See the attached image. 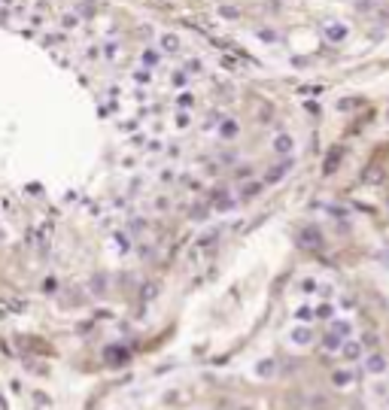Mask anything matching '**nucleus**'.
Instances as JSON below:
<instances>
[{"label": "nucleus", "mask_w": 389, "mask_h": 410, "mask_svg": "<svg viewBox=\"0 0 389 410\" xmlns=\"http://www.w3.org/2000/svg\"><path fill=\"white\" fill-rule=\"evenodd\" d=\"M292 341L304 346V343H310V331H307V328H298V331H292Z\"/></svg>", "instance_id": "nucleus-7"}, {"label": "nucleus", "mask_w": 389, "mask_h": 410, "mask_svg": "<svg viewBox=\"0 0 389 410\" xmlns=\"http://www.w3.org/2000/svg\"><path fill=\"white\" fill-rule=\"evenodd\" d=\"M274 149H277L280 155H289L292 149H295V140H292V137H286V134H280L277 140H274Z\"/></svg>", "instance_id": "nucleus-2"}, {"label": "nucleus", "mask_w": 389, "mask_h": 410, "mask_svg": "<svg viewBox=\"0 0 389 410\" xmlns=\"http://www.w3.org/2000/svg\"><path fill=\"white\" fill-rule=\"evenodd\" d=\"M280 176H286V164H283V167H277V171L271 173V176H268V182H274V179H280Z\"/></svg>", "instance_id": "nucleus-11"}, {"label": "nucleus", "mask_w": 389, "mask_h": 410, "mask_svg": "<svg viewBox=\"0 0 389 410\" xmlns=\"http://www.w3.org/2000/svg\"><path fill=\"white\" fill-rule=\"evenodd\" d=\"M162 49L164 52H176V49H180V40H176L173 34H164L162 36Z\"/></svg>", "instance_id": "nucleus-6"}, {"label": "nucleus", "mask_w": 389, "mask_h": 410, "mask_svg": "<svg viewBox=\"0 0 389 410\" xmlns=\"http://www.w3.org/2000/svg\"><path fill=\"white\" fill-rule=\"evenodd\" d=\"M298 240H301V246H320V231L316 228H304L301 234H298Z\"/></svg>", "instance_id": "nucleus-1"}, {"label": "nucleus", "mask_w": 389, "mask_h": 410, "mask_svg": "<svg viewBox=\"0 0 389 410\" xmlns=\"http://www.w3.org/2000/svg\"><path fill=\"white\" fill-rule=\"evenodd\" d=\"M334 25H338V22H328V25H325V34L331 36V40H344V36H347V28H334Z\"/></svg>", "instance_id": "nucleus-5"}, {"label": "nucleus", "mask_w": 389, "mask_h": 410, "mask_svg": "<svg viewBox=\"0 0 389 410\" xmlns=\"http://www.w3.org/2000/svg\"><path fill=\"white\" fill-rule=\"evenodd\" d=\"M341 155H344L341 149H331V155L325 158V167H323V173H334V164L341 161Z\"/></svg>", "instance_id": "nucleus-3"}, {"label": "nucleus", "mask_w": 389, "mask_h": 410, "mask_svg": "<svg viewBox=\"0 0 389 410\" xmlns=\"http://www.w3.org/2000/svg\"><path fill=\"white\" fill-rule=\"evenodd\" d=\"M259 374H274V362H261Z\"/></svg>", "instance_id": "nucleus-12"}, {"label": "nucleus", "mask_w": 389, "mask_h": 410, "mask_svg": "<svg viewBox=\"0 0 389 410\" xmlns=\"http://www.w3.org/2000/svg\"><path fill=\"white\" fill-rule=\"evenodd\" d=\"M356 352H359V343H347V346H344V356H347V359H353Z\"/></svg>", "instance_id": "nucleus-10"}, {"label": "nucleus", "mask_w": 389, "mask_h": 410, "mask_svg": "<svg viewBox=\"0 0 389 410\" xmlns=\"http://www.w3.org/2000/svg\"><path fill=\"white\" fill-rule=\"evenodd\" d=\"M350 380H353V374H350V371H341V374H334V383H338V386H347Z\"/></svg>", "instance_id": "nucleus-8"}, {"label": "nucleus", "mask_w": 389, "mask_h": 410, "mask_svg": "<svg viewBox=\"0 0 389 410\" xmlns=\"http://www.w3.org/2000/svg\"><path fill=\"white\" fill-rule=\"evenodd\" d=\"M341 343L344 341H338L334 334H328V338H325V349H341Z\"/></svg>", "instance_id": "nucleus-9"}, {"label": "nucleus", "mask_w": 389, "mask_h": 410, "mask_svg": "<svg viewBox=\"0 0 389 410\" xmlns=\"http://www.w3.org/2000/svg\"><path fill=\"white\" fill-rule=\"evenodd\" d=\"M383 368H386V362H383L380 356H371V359H368V371H371V374H383Z\"/></svg>", "instance_id": "nucleus-4"}]
</instances>
